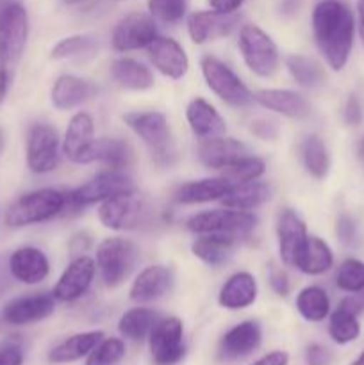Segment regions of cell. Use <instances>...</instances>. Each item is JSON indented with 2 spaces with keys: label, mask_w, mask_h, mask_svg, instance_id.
Returning <instances> with one entry per match:
<instances>
[{
  "label": "cell",
  "mask_w": 364,
  "mask_h": 365,
  "mask_svg": "<svg viewBox=\"0 0 364 365\" xmlns=\"http://www.w3.org/2000/svg\"><path fill=\"white\" fill-rule=\"evenodd\" d=\"M56 310V298L54 294L39 292V294L21 296L6 303L2 310V317L7 324L13 327H25V324L38 323V321L50 317Z\"/></svg>",
  "instance_id": "cell-15"
},
{
  "label": "cell",
  "mask_w": 364,
  "mask_h": 365,
  "mask_svg": "<svg viewBox=\"0 0 364 365\" xmlns=\"http://www.w3.org/2000/svg\"><path fill=\"white\" fill-rule=\"evenodd\" d=\"M157 38L156 21L150 14L132 13L114 27L113 46L118 52H131L148 46Z\"/></svg>",
  "instance_id": "cell-13"
},
{
  "label": "cell",
  "mask_w": 364,
  "mask_h": 365,
  "mask_svg": "<svg viewBox=\"0 0 364 365\" xmlns=\"http://www.w3.org/2000/svg\"><path fill=\"white\" fill-rule=\"evenodd\" d=\"M270 285L278 296H288L289 292V278L282 267H270Z\"/></svg>",
  "instance_id": "cell-49"
},
{
  "label": "cell",
  "mask_w": 364,
  "mask_h": 365,
  "mask_svg": "<svg viewBox=\"0 0 364 365\" xmlns=\"http://www.w3.org/2000/svg\"><path fill=\"white\" fill-rule=\"evenodd\" d=\"M24 351L18 344H7L0 348V365H21Z\"/></svg>",
  "instance_id": "cell-50"
},
{
  "label": "cell",
  "mask_w": 364,
  "mask_h": 365,
  "mask_svg": "<svg viewBox=\"0 0 364 365\" xmlns=\"http://www.w3.org/2000/svg\"><path fill=\"white\" fill-rule=\"evenodd\" d=\"M11 289V271L9 267H4V264L0 262V299L9 292Z\"/></svg>",
  "instance_id": "cell-54"
},
{
  "label": "cell",
  "mask_w": 364,
  "mask_h": 365,
  "mask_svg": "<svg viewBox=\"0 0 364 365\" xmlns=\"http://www.w3.org/2000/svg\"><path fill=\"white\" fill-rule=\"evenodd\" d=\"M0 146H2V135H0Z\"/></svg>",
  "instance_id": "cell-60"
},
{
  "label": "cell",
  "mask_w": 364,
  "mask_h": 365,
  "mask_svg": "<svg viewBox=\"0 0 364 365\" xmlns=\"http://www.w3.org/2000/svg\"><path fill=\"white\" fill-rule=\"evenodd\" d=\"M264 170H266V166H264L263 160L257 159V157L246 155L243 157V159L232 163L231 166L223 168L221 177H223L225 180L231 182L232 185L245 184V182L257 180V178L264 173Z\"/></svg>",
  "instance_id": "cell-41"
},
{
  "label": "cell",
  "mask_w": 364,
  "mask_h": 365,
  "mask_svg": "<svg viewBox=\"0 0 364 365\" xmlns=\"http://www.w3.org/2000/svg\"><path fill=\"white\" fill-rule=\"evenodd\" d=\"M239 48L246 66L259 77H270L278 68V50L273 39L257 25H245L239 32Z\"/></svg>",
  "instance_id": "cell-8"
},
{
  "label": "cell",
  "mask_w": 364,
  "mask_h": 365,
  "mask_svg": "<svg viewBox=\"0 0 364 365\" xmlns=\"http://www.w3.org/2000/svg\"><path fill=\"white\" fill-rule=\"evenodd\" d=\"M335 284L345 292L352 294L364 292V262L357 259H346L338 269Z\"/></svg>",
  "instance_id": "cell-43"
},
{
  "label": "cell",
  "mask_w": 364,
  "mask_h": 365,
  "mask_svg": "<svg viewBox=\"0 0 364 365\" xmlns=\"http://www.w3.org/2000/svg\"><path fill=\"white\" fill-rule=\"evenodd\" d=\"M202 73L211 91L220 96L223 102L234 107H246L253 102V95L243 84L241 78L216 57H203Z\"/></svg>",
  "instance_id": "cell-9"
},
{
  "label": "cell",
  "mask_w": 364,
  "mask_h": 365,
  "mask_svg": "<svg viewBox=\"0 0 364 365\" xmlns=\"http://www.w3.org/2000/svg\"><path fill=\"white\" fill-rule=\"evenodd\" d=\"M153 214L156 210L148 200L136 196V192L106 200L98 209L100 221L111 230H138L152 223Z\"/></svg>",
  "instance_id": "cell-4"
},
{
  "label": "cell",
  "mask_w": 364,
  "mask_h": 365,
  "mask_svg": "<svg viewBox=\"0 0 364 365\" xmlns=\"http://www.w3.org/2000/svg\"><path fill=\"white\" fill-rule=\"evenodd\" d=\"M136 192V185L131 178L121 171H103L82 184L81 187L66 192V205L64 209L81 210L82 207L93 205V203L106 202V200L116 198Z\"/></svg>",
  "instance_id": "cell-5"
},
{
  "label": "cell",
  "mask_w": 364,
  "mask_h": 365,
  "mask_svg": "<svg viewBox=\"0 0 364 365\" xmlns=\"http://www.w3.org/2000/svg\"><path fill=\"white\" fill-rule=\"evenodd\" d=\"M95 260L89 259V257L81 255L74 259L68 264L66 269L63 271L59 280H57L56 287L52 291L54 298L64 303L77 302L79 298L86 294V291L91 285L93 278H95Z\"/></svg>",
  "instance_id": "cell-16"
},
{
  "label": "cell",
  "mask_w": 364,
  "mask_h": 365,
  "mask_svg": "<svg viewBox=\"0 0 364 365\" xmlns=\"http://www.w3.org/2000/svg\"><path fill=\"white\" fill-rule=\"evenodd\" d=\"M352 365H364V351L360 353V355H359V359H357L355 362H353Z\"/></svg>",
  "instance_id": "cell-58"
},
{
  "label": "cell",
  "mask_w": 364,
  "mask_h": 365,
  "mask_svg": "<svg viewBox=\"0 0 364 365\" xmlns=\"http://www.w3.org/2000/svg\"><path fill=\"white\" fill-rule=\"evenodd\" d=\"M332 264H334V255L327 242L321 241L320 237H309V235L293 260V267L310 277L325 273L330 269Z\"/></svg>",
  "instance_id": "cell-27"
},
{
  "label": "cell",
  "mask_w": 364,
  "mask_h": 365,
  "mask_svg": "<svg viewBox=\"0 0 364 365\" xmlns=\"http://www.w3.org/2000/svg\"><path fill=\"white\" fill-rule=\"evenodd\" d=\"M125 351L127 349H125V342L121 339H102L88 355L86 365H116L123 360Z\"/></svg>",
  "instance_id": "cell-42"
},
{
  "label": "cell",
  "mask_w": 364,
  "mask_h": 365,
  "mask_svg": "<svg viewBox=\"0 0 364 365\" xmlns=\"http://www.w3.org/2000/svg\"><path fill=\"white\" fill-rule=\"evenodd\" d=\"M248 155V148L241 141L232 138H209L198 145V157L202 164L213 170H223L236 160Z\"/></svg>",
  "instance_id": "cell-22"
},
{
  "label": "cell",
  "mask_w": 364,
  "mask_h": 365,
  "mask_svg": "<svg viewBox=\"0 0 364 365\" xmlns=\"http://www.w3.org/2000/svg\"><path fill=\"white\" fill-rule=\"evenodd\" d=\"M253 102L264 109L273 110L293 120H303L310 116V107L302 95L289 89H259L253 93Z\"/></svg>",
  "instance_id": "cell-21"
},
{
  "label": "cell",
  "mask_w": 364,
  "mask_h": 365,
  "mask_svg": "<svg viewBox=\"0 0 364 365\" xmlns=\"http://www.w3.org/2000/svg\"><path fill=\"white\" fill-rule=\"evenodd\" d=\"M150 355L157 365H175L186 355L184 327L177 317L157 321L148 335Z\"/></svg>",
  "instance_id": "cell-11"
},
{
  "label": "cell",
  "mask_w": 364,
  "mask_h": 365,
  "mask_svg": "<svg viewBox=\"0 0 364 365\" xmlns=\"http://www.w3.org/2000/svg\"><path fill=\"white\" fill-rule=\"evenodd\" d=\"M59 164V135L46 123H36L27 134V166L32 173L45 175Z\"/></svg>",
  "instance_id": "cell-12"
},
{
  "label": "cell",
  "mask_w": 364,
  "mask_h": 365,
  "mask_svg": "<svg viewBox=\"0 0 364 365\" xmlns=\"http://www.w3.org/2000/svg\"><path fill=\"white\" fill-rule=\"evenodd\" d=\"M93 134H95V125H93V118L88 113H77L70 120V125L66 128L63 141V152L71 163L77 164L79 157L82 155L89 143L93 141Z\"/></svg>",
  "instance_id": "cell-34"
},
{
  "label": "cell",
  "mask_w": 364,
  "mask_h": 365,
  "mask_svg": "<svg viewBox=\"0 0 364 365\" xmlns=\"http://www.w3.org/2000/svg\"><path fill=\"white\" fill-rule=\"evenodd\" d=\"M103 339L102 331H84L68 337L66 341L54 346L49 353V360L52 364H71L88 356Z\"/></svg>",
  "instance_id": "cell-32"
},
{
  "label": "cell",
  "mask_w": 364,
  "mask_h": 365,
  "mask_svg": "<svg viewBox=\"0 0 364 365\" xmlns=\"http://www.w3.org/2000/svg\"><path fill=\"white\" fill-rule=\"evenodd\" d=\"M343 118H345L346 123L350 127H357V125L363 121V106H360L357 95H350L348 100H346L345 113H343Z\"/></svg>",
  "instance_id": "cell-47"
},
{
  "label": "cell",
  "mask_w": 364,
  "mask_h": 365,
  "mask_svg": "<svg viewBox=\"0 0 364 365\" xmlns=\"http://www.w3.org/2000/svg\"><path fill=\"white\" fill-rule=\"evenodd\" d=\"M239 242L238 237L234 235H223V234H206L203 237L196 239L193 242L191 250L193 255L198 257L202 262L207 266L218 267L221 264L227 262L232 257L236 245Z\"/></svg>",
  "instance_id": "cell-31"
},
{
  "label": "cell",
  "mask_w": 364,
  "mask_h": 365,
  "mask_svg": "<svg viewBox=\"0 0 364 365\" xmlns=\"http://www.w3.org/2000/svg\"><path fill=\"white\" fill-rule=\"evenodd\" d=\"M257 298V282L250 273H236L220 289L218 303L227 310H241Z\"/></svg>",
  "instance_id": "cell-28"
},
{
  "label": "cell",
  "mask_w": 364,
  "mask_h": 365,
  "mask_svg": "<svg viewBox=\"0 0 364 365\" xmlns=\"http://www.w3.org/2000/svg\"><path fill=\"white\" fill-rule=\"evenodd\" d=\"M173 285V274L164 266L145 267L136 277L131 287V299L136 303H150L163 298Z\"/></svg>",
  "instance_id": "cell-23"
},
{
  "label": "cell",
  "mask_w": 364,
  "mask_h": 365,
  "mask_svg": "<svg viewBox=\"0 0 364 365\" xmlns=\"http://www.w3.org/2000/svg\"><path fill=\"white\" fill-rule=\"evenodd\" d=\"M148 59L153 68L161 71L168 78H182L188 73L189 61L184 48L171 38H159L157 36L148 46Z\"/></svg>",
  "instance_id": "cell-18"
},
{
  "label": "cell",
  "mask_w": 364,
  "mask_h": 365,
  "mask_svg": "<svg viewBox=\"0 0 364 365\" xmlns=\"http://www.w3.org/2000/svg\"><path fill=\"white\" fill-rule=\"evenodd\" d=\"M231 182L220 178H203V180H193L188 184L178 185L175 191V202L193 205V203H207L214 200H221V196L231 189Z\"/></svg>",
  "instance_id": "cell-30"
},
{
  "label": "cell",
  "mask_w": 364,
  "mask_h": 365,
  "mask_svg": "<svg viewBox=\"0 0 364 365\" xmlns=\"http://www.w3.org/2000/svg\"><path fill=\"white\" fill-rule=\"evenodd\" d=\"M111 2H120V0H111Z\"/></svg>",
  "instance_id": "cell-61"
},
{
  "label": "cell",
  "mask_w": 364,
  "mask_h": 365,
  "mask_svg": "<svg viewBox=\"0 0 364 365\" xmlns=\"http://www.w3.org/2000/svg\"><path fill=\"white\" fill-rule=\"evenodd\" d=\"M111 77L118 86L134 91H145L153 86V75L148 68L131 57H120L111 64Z\"/></svg>",
  "instance_id": "cell-33"
},
{
  "label": "cell",
  "mask_w": 364,
  "mask_h": 365,
  "mask_svg": "<svg viewBox=\"0 0 364 365\" xmlns=\"http://www.w3.org/2000/svg\"><path fill=\"white\" fill-rule=\"evenodd\" d=\"M29 38V16L21 4L9 2L0 7V57L14 63L24 53Z\"/></svg>",
  "instance_id": "cell-10"
},
{
  "label": "cell",
  "mask_w": 364,
  "mask_h": 365,
  "mask_svg": "<svg viewBox=\"0 0 364 365\" xmlns=\"http://www.w3.org/2000/svg\"><path fill=\"white\" fill-rule=\"evenodd\" d=\"M134 160V150L127 141L116 138H100L93 139L88 148L79 157L77 164L102 163L109 170L121 171L128 168Z\"/></svg>",
  "instance_id": "cell-17"
},
{
  "label": "cell",
  "mask_w": 364,
  "mask_h": 365,
  "mask_svg": "<svg viewBox=\"0 0 364 365\" xmlns=\"http://www.w3.org/2000/svg\"><path fill=\"white\" fill-rule=\"evenodd\" d=\"M7 267L14 280L25 285H36L45 280L50 273V264L45 253L32 246L16 250L11 253Z\"/></svg>",
  "instance_id": "cell-19"
},
{
  "label": "cell",
  "mask_w": 364,
  "mask_h": 365,
  "mask_svg": "<svg viewBox=\"0 0 364 365\" xmlns=\"http://www.w3.org/2000/svg\"><path fill=\"white\" fill-rule=\"evenodd\" d=\"M313 32L321 56L332 70L346 66L353 46L355 20L341 0H320L313 11Z\"/></svg>",
  "instance_id": "cell-1"
},
{
  "label": "cell",
  "mask_w": 364,
  "mask_h": 365,
  "mask_svg": "<svg viewBox=\"0 0 364 365\" xmlns=\"http://www.w3.org/2000/svg\"><path fill=\"white\" fill-rule=\"evenodd\" d=\"M296 309L305 321L320 323L330 312L328 294L318 285H309V287L302 289L296 296Z\"/></svg>",
  "instance_id": "cell-36"
},
{
  "label": "cell",
  "mask_w": 364,
  "mask_h": 365,
  "mask_svg": "<svg viewBox=\"0 0 364 365\" xmlns=\"http://www.w3.org/2000/svg\"><path fill=\"white\" fill-rule=\"evenodd\" d=\"M263 341V331L256 321H243L223 335L220 342V356L238 360L256 351Z\"/></svg>",
  "instance_id": "cell-20"
},
{
  "label": "cell",
  "mask_w": 364,
  "mask_h": 365,
  "mask_svg": "<svg viewBox=\"0 0 364 365\" xmlns=\"http://www.w3.org/2000/svg\"><path fill=\"white\" fill-rule=\"evenodd\" d=\"M138 260V248L127 239L113 237L100 242L96 250V266L107 287H118L128 278Z\"/></svg>",
  "instance_id": "cell-6"
},
{
  "label": "cell",
  "mask_w": 364,
  "mask_h": 365,
  "mask_svg": "<svg viewBox=\"0 0 364 365\" xmlns=\"http://www.w3.org/2000/svg\"><path fill=\"white\" fill-rule=\"evenodd\" d=\"M357 157H359L360 163L364 164V138L360 139L359 145H357Z\"/></svg>",
  "instance_id": "cell-57"
},
{
  "label": "cell",
  "mask_w": 364,
  "mask_h": 365,
  "mask_svg": "<svg viewBox=\"0 0 364 365\" xmlns=\"http://www.w3.org/2000/svg\"><path fill=\"white\" fill-rule=\"evenodd\" d=\"M150 16L166 25H175L184 18L186 0H148Z\"/></svg>",
  "instance_id": "cell-44"
},
{
  "label": "cell",
  "mask_w": 364,
  "mask_h": 365,
  "mask_svg": "<svg viewBox=\"0 0 364 365\" xmlns=\"http://www.w3.org/2000/svg\"><path fill=\"white\" fill-rule=\"evenodd\" d=\"M95 95V86L75 75H61L52 86V103L56 109L66 110L88 102Z\"/></svg>",
  "instance_id": "cell-26"
},
{
  "label": "cell",
  "mask_w": 364,
  "mask_h": 365,
  "mask_svg": "<svg viewBox=\"0 0 364 365\" xmlns=\"http://www.w3.org/2000/svg\"><path fill=\"white\" fill-rule=\"evenodd\" d=\"M123 121L145 143L156 166H173L177 160V148H175L173 135H171L170 125L164 114L128 113L123 116Z\"/></svg>",
  "instance_id": "cell-2"
},
{
  "label": "cell",
  "mask_w": 364,
  "mask_h": 365,
  "mask_svg": "<svg viewBox=\"0 0 364 365\" xmlns=\"http://www.w3.org/2000/svg\"><path fill=\"white\" fill-rule=\"evenodd\" d=\"M335 234H338V239L346 246H352L357 239V228L355 223H353L352 217L348 214H341L338 217V223H335Z\"/></svg>",
  "instance_id": "cell-45"
},
{
  "label": "cell",
  "mask_w": 364,
  "mask_h": 365,
  "mask_svg": "<svg viewBox=\"0 0 364 365\" xmlns=\"http://www.w3.org/2000/svg\"><path fill=\"white\" fill-rule=\"evenodd\" d=\"M96 45L91 36H70L57 43L52 48V59H82V57L95 56Z\"/></svg>",
  "instance_id": "cell-40"
},
{
  "label": "cell",
  "mask_w": 364,
  "mask_h": 365,
  "mask_svg": "<svg viewBox=\"0 0 364 365\" xmlns=\"http://www.w3.org/2000/svg\"><path fill=\"white\" fill-rule=\"evenodd\" d=\"M307 365H330L332 353L321 344H310L305 351Z\"/></svg>",
  "instance_id": "cell-48"
},
{
  "label": "cell",
  "mask_w": 364,
  "mask_h": 365,
  "mask_svg": "<svg viewBox=\"0 0 364 365\" xmlns=\"http://www.w3.org/2000/svg\"><path fill=\"white\" fill-rule=\"evenodd\" d=\"M357 20H359V34L364 45V0H357Z\"/></svg>",
  "instance_id": "cell-55"
},
{
  "label": "cell",
  "mask_w": 364,
  "mask_h": 365,
  "mask_svg": "<svg viewBox=\"0 0 364 365\" xmlns=\"http://www.w3.org/2000/svg\"><path fill=\"white\" fill-rule=\"evenodd\" d=\"M245 0H209L211 7L216 11H223V13H234L241 7Z\"/></svg>",
  "instance_id": "cell-53"
},
{
  "label": "cell",
  "mask_w": 364,
  "mask_h": 365,
  "mask_svg": "<svg viewBox=\"0 0 364 365\" xmlns=\"http://www.w3.org/2000/svg\"><path fill=\"white\" fill-rule=\"evenodd\" d=\"M66 192L57 189H38L20 196L6 210V225L9 228H24L43 223L64 212Z\"/></svg>",
  "instance_id": "cell-3"
},
{
  "label": "cell",
  "mask_w": 364,
  "mask_h": 365,
  "mask_svg": "<svg viewBox=\"0 0 364 365\" xmlns=\"http://www.w3.org/2000/svg\"><path fill=\"white\" fill-rule=\"evenodd\" d=\"M277 235H278V252H280V259L285 266H293L296 252L303 241L307 239V228L305 223L300 220L296 212L291 209H284L278 216L277 225Z\"/></svg>",
  "instance_id": "cell-24"
},
{
  "label": "cell",
  "mask_w": 364,
  "mask_h": 365,
  "mask_svg": "<svg viewBox=\"0 0 364 365\" xmlns=\"http://www.w3.org/2000/svg\"><path fill=\"white\" fill-rule=\"evenodd\" d=\"M271 198V187L266 182L252 180L245 184L231 185L227 192L221 196V203L228 209L252 210L266 203Z\"/></svg>",
  "instance_id": "cell-29"
},
{
  "label": "cell",
  "mask_w": 364,
  "mask_h": 365,
  "mask_svg": "<svg viewBox=\"0 0 364 365\" xmlns=\"http://www.w3.org/2000/svg\"><path fill=\"white\" fill-rule=\"evenodd\" d=\"M159 321L157 314L150 309H131L118 321V330L125 339L132 342H141L146 339Z\"/></svg>",
  "instance_id": "cell-35"
},
{
  "label": "cell",
  "mask_w": 364,
  "mask_h": 365,
  "mask_svg": "<svg viewBox=\"0 0 364 365\" xmlns=\"http://www.w3.org/2000/svg\"><path fill=\"white\" fill-rule=\"evenodd\" d=\"M186 118H188L193 134L202 139L218 138L227 130V125L220 113L203 98H195L189 102L188 109H186Z\"/></svg>",
  "instance_id": "cell-25"
},
{
  "label": "cell",
  "mask_w": 364,
  "mask_h": 365,
  "mask_svg": "<svg viewBox=\"0 0 364 365\" xmlns=\"http://www.w3.org/2000/svg\"><path fill=\"white\" fill-rule=\"evenodd\" d=\"M300 2L302 0H282V11L285 14H293L300 7Z\"/></svg>",
  "instance_id": "cell-56"
},
{
  "label": "cell",
  "mask_w": 364,
  "mask_h": 365,
  "mask_svg": "<svg viewBox=\"0 0 364 365\" xmlns=\"http://www.w3.org/2000/svg\"><path fill=\"white\" fill-rule=\"evenodd\" d=\"M289 364V355L285 351H271L268 355H264L263 359H259L252 365H288Z\"/></svg>",
  "instance_id": "cell-51"
},
{
  "label": "cell",
  "mask_w": 364,
  "mask_h": 365,
  "mask_svg": "<svg viewBox=\"0 0 364 365\" xmlns=\"http://www.w3.org/2000/svg\"><path fill=\"white\" fill-rule=\"evenodd\" d=\"M64 2H66L68 6H77V4L84 2V0H64Z\"/></svg>",
  "instance_id": "cell-59"
},
{
  "label": "cell",
  "mask_w": 364,
  "mask_h": 365,
  "mask_svg": "<svg viewBox=\"0 0 364 365\" xmlns=\"http://www.w3.org/2000/svg\"><path fill=\"white\" fill-rule=\"evenodd\" d=\"M328 335L335 344H350L360 335V324L357 314L350 312L348 309L339 305L332 312L328 321Z\"/></svg>",
  "instance_id": "cell-38"
},
{
  "label": "cell",
  "mask_w": 364,
  "mask_h": 365,
  "mask_svg": "<svg viewBox=\"0 0 364 365\" xmlns=\"http://www.w3.org/2000/svg\"><path fill=\"white\" fill-rule=\"evenodd\" d=\"M285 66H288L289 73L293 75L296 82L303 88H320L325 82V70L321 68V64L318 61H314L313 57L305 56H289L285 59Z\"/></svg>",
  "instance_id": "cell-37"
},
{
  "label": "cell",
  "mask_w": 364,
  "mask_h": 365,
  "mask_svg": "<svg viewBox=\"0 0 364 365\" xmlns=\"http://www.w3.org/2000/svg\"><path fill=\"white\" fill-rule=\"evenodd\" d=\"M7 61L4 57H0V106L4 103L7 95V89H9V68H7Z\"/></svg>",
  "instance_id": "cell-52"
},
{
  "label": "cell",
  "mask_w": 364,
  "mask_h": 365,
  "mask_svg": "<svg viewBox=\"0 0 364 365\" xmlns=\"http://www.w3.org/2000/svg\"><path fill=\"white\" fill-rule=\"evenodd\" d=\"M250 130H252L253 135L263 139V141H273L278 135V125L277 121L268 120V118H259V120L252 121Z\"/></svg>",
  "instance_id": "cell-46"
},
{
  "label": "cell",
  "mask_w": 364,
  "mask_h": 365,
  "mask_svg": "<svg viewBox=\"0 0 364 365\" xmlns=\"http://www.w3.org/2000/svg\"><path fill=\"white\" fill-rule=\"evenodd\" d=\"M186 225L193 234H223L241 239L246 237L256 228L257 217L250 214L248 210H236L227 207V210L216 209L195 214V216L189 217Z\"/></svg>",
  "instance_id": "cell-7"
},
{
  "label": "cell",
  "mask_w": 364,
  "mask_h": 365,
  "mask_svg": "<svg viewBox=\"0 0 364 365\" xmlns=\"http://www.w3.org/2000/svg\"><path fill=\"white\" fill-rule=\"evenodd\" d=\"M302 159L305 170L314 178H325L328 171V153L327 146L318 135H309L302 143Z\"/></svg>",
  "instance_id": "cell-39"
},
{
  "label": "cell",
  "mask_w": 364,
  "mask_h": 365,
  "mask_svg": "<svg viewBox=\"0 0 364 365\" xmlns=\"http://www.w3.org/2000/svg\"><path fill=\"white\" fill-rule=\"evenodd\" d=\"M241 21L238 13H223V11H198L188 18V32L189 38L202 45L206 41L225 38L231 34Z\"/></svg>",
  "instance_id": "cell-14"
}]
</instances>
